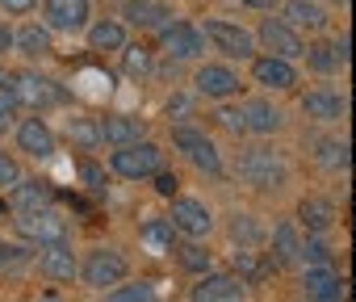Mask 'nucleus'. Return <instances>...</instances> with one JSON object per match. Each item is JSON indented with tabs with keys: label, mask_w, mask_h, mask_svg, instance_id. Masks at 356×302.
I'll return each instance as SVG.
<instances>
[{
	"label": "nucleus",
	"mask_w": 356,
	"mask_h": 302,
	"mask_svg": "<svg viewBox=\"0 0 356 302\" xmlns=\"http://www.w3.org/2000/svg\"><path fill=\"white\" fill-rule=\"evenodd\" d=\"M235 173H239L243 185H252L260 193H277V189L289 185V164L281 160V151H273V147H248L239 156V164H235Z\"/></svg>",
	"instance_id": "1"
},
{
	"label": "nucleus",
	"mask_w": 356,
	"mask_h": 302,
	"mask_svg": "<svg viewBox=\"0 0 356 302\" xmlns=\"http://www.w3.org/2000/svg\"><path fill=\"white\" fill-rule=\"evenodd\" d=\"M0 88H5L17 105H30V109H47V105H59L67 93L59 88V80L26 67V72H5V80H0Z\"/></svg>",
	"instance_id": "2"
},
{
	"label": "nucleus",
	"mask_w": 356,
	"mask_h": 302,
	"mask_svg": "<svg viewBox=\"0 0 356 302\" xmlns=\"http://www.w3.org/2000/svg\"><path fill=\"white\" fill-rule=\"evenodd\" d=\"M172 147L181 151V156H185L193 168H202V173H210V177L222 173V156H218L214 138H210L202 126H193V122H176V126H172Z\"/></svg>",
	"instance_id": "3"
},
{
	"label": "nucleus",
	"mask_w": 356,
	"mask_h": 302,
	"mask_svg": "<svg viewBox=\"0 0 356 302\" xmlns=\"http://www.w3.org/2000/svg\"><path fill=\"white\" fill-rule=\"evenodd\" d=\"M109 168L126 181H143V177H155L163 168V151L151 143V138H138V143H126V147H113L109 156Z\"/></svg>",
	"instance_id": "4"
},
{
	"label": "nucleus",
	"mask_w": 356,
	"mask_h": 302,
	"mask_svg": "<svg viewBox=\"0 0 356 302\" xmlns=\"http://www.w3.org/2000/svg\"><path fill=\"white\" fill-rule=\"evenodd\" d=\"M17 235L30 239V244H38V248H47V244H67V239H72V223H67V214H59L55 206H42V210H30V214L17 218Z\"/></svg>",
	"instance_id": "5"
},
{
	"label": "nucleus",
	"mask_w": 356,
	"mask_h": 302,
	"mask_svg": "<svg viewBox=\"0 0 356 302\" xmlns=\"http://www.w3.org/2000/svg\"><path fill=\"white\" fill-rule=\"evenodd\" d=\"M130 273V260L118 252V248H92L88 260L80 264V277L88 289H109V285H122Z\"/></svg>",
	"instance_id": "6"
},
{
	"label": "nucleus",
	"mask_w": 356,
	"mask_h": 302,
	"mask_svg": "<svg viewBox=\"0 0 356 302\" xmlns=\"http://www.w3.org/2000/svg\"><path fill=\"white\" fill-rule=\"evenodd\" d=\"M176 235H189V239H206L214 231V210L202 198H172V214H168Z\"/></svg>",
	"instance_id": "7"
},
{
	"label": "nucleus",
	"mask_w": 356,
	"mask_h": 302,
	"mask_svg": "<svg viewBox=\"0 0 356 302\" xmlns=\"http://www.w3.org/2000/svg\"><path fill=\"white\" fill-rule=\"evenodd\" d=\"M202 34H206V42H214L227 59H252V55H256V34L243 30V26H235V22L210 17V22L202 26Z\"/></svg>",
	"instance_id": "8"
},
{
	"label": "nucleus",
	"mask_w": 356,
	"mask_h": 302,
	"mask_svg": "<svg viewBox=\"0 0 356 302\" xmlns=\"http://www.w3.org/2000/svg\"><path fill=\"white\" fill-rule=\"evenodd\" d=\"M159 42L172 59H202L206 55V34L193 22H168L159 26Z\"/></svg>",
	"instance_id": "9"
},
{
	"label": "nucleus",
	"mask_w": 356,
	"mask_h": 302,
	"mask_svg": "<svg viewBox=\"0 0 356 302\" xmlns=\"http://www.w3.org/2000/svg\"><path fill=\"white\" fill-rule=\"evenodd\" d=\"M256 42L273 55V59H285V63H293V59H302V51H306V42H302V34H293L281 17H268V22H260V30H256Z\"/></svg>",
	"instance_id": "10"
},
{
	"label": "nucleus",
	"mask_w": 356,
	"mask_h": 302,
	"mask_svg": "<svg viewBox=\"0 0 356 302\" xmlns=\"http://www.w3.org/2000/svg\"><path fill=\"white\" fill-rule=\"evenodd\" d=\"M193 93L197 97H210V101H227V97L239 93V76L227 63H202L197 76H193Z\"/></svg>",
	"instance_id": "11"
},
{
	"label": "nucleus",
	"mask_w": 356,
	"mask_h": 302,
	"mask_svg": "<svg viewBox=\"0 0 356 302\" xmlns=\"http://www.w3.org/2000/svg\"><path fill=\"white\" fill-rule=\"evenodd\" d=\"M88 0H47L42 5V26L47 30H59V34H80L88 26Z\"/></svg>",
	"instance_id": "12"
},
{
	"label": "nucleus",
	"mask_w": 356,
	"mask_h": 302,
	"mask_svg": "<svg viewBox=\"0 0 356 302\" xmlns=\"http://www.w3.org/2000/svg\"><path fill=\"white\" fill-rule=\"evenodd\" d=\"M327 9L318 5V0H285L281 9V22L293 30V34H323L327 30Z\"/></svg>",
	"instance_id": "13"
},
{
	"label": "nucleus",
	"mask_w": 356,
	"mask_h": 302,
	"mask_svg": "<svg viewBox=\"0 0 356 302\" xmlns=\"http://www.w3.org/2000/svg\"><path fill=\"white\" fill-rule=\"evenodd\" d=\"M13 130H17V147L30 160H51L55 156V130L42 118H22Z\"/></svg>",
	"instance_id": "14"
},
{
	"label": "nucleus",
	"mask_w": 356,
	"mask_h": 302,
	"mask_svg": "<svg viewBox=\"0 0 356 302\" xmlns=\"http://www.w3.org/2000/svg\"><path fill=\"white\" fill-rule=\"evenodd\" d=\"M243 281L235 273H202V281L189 289V302H239Z\"/></svg>",
	"instance_id": "15"
},
{
	"label": "nucleus",
	"mask_w": 356,
	"mask_h": 302,
	"mask_svg": "<svg viewBox=\"0 0 356 302\" xmlns=\"http://www.w3.org/2000/svg\"><path fill=\"white\" fill-rule=\"evenodd\" d=\"M252 80L260 88H273V93H285L298 84V67L285 63V59H273V55H252Z\"/></svg>",
	"instance_id": "16"
},
{
	"label": "nucleus",
	"mask_w": 356,
	"mask_h": 302,
	"mask_svg": "<svg viewBox=\"0 0 356 302\" xmlns=\"http://www.w3.org/2000/svg\"><path fill=\"white\" fill-rule=\"evenodd\" d=\"M55 202V185L42 181V177H22L13 189H9V210L17 214H30V210H42Z\"/></svg>",
	"instance_id": "17"
},
{
	"label": "nucleus",
	"mask_w": 356,
	"mask_h": 302,
	"mask_svg": "<svg viewBox=\"0 0 356 302\" xmlns=\"http://www.w3.org/2000/svg\"><path fill=\"white\" fill-rule=\"evenodd\" d=\"M268 260H273V269H285V264H298V248H302V231H298V223L293 218H281L268 235Z\"/></svg>",
	"instance_id": "18"
},
{
	"label": "nucleus",
	"mask_w": 356,
	"mask_h": 302,
	"mask_svg": "<svg viewBox=\"0 0 356 302\" xmlns=\"http://www.w3.org/2000/svg\"><path fill=\"white\" fill-rule=\"evenodd\" d=\"M38 273H42L47 281H72V277L80 273V260H76L72 244H47V248L38 252Z\"/></svg>",
	"instance_id": "19"
},
{
	"label": "nucleus",
	"mask_w": 356,
	"mask_h": 302,
	"mask_svg": "<svg viewBox=\"0 0 356 302\" xmlns=\"http://www.w3.org/2000/svg\"><path fill=\"white\" fill-rule=\"evenodd\" d=\"M302 294L310 302H339L343 298V281H339V273L331 264H314V269L302 273Z\"/></svg>",
	"instance_id": "20"
},
{
	"label": "nucleus",
	"mask_w": 356,
	"mask_h": 302,
	"mask_svg": "<svg viewBox=\"0 0 356 302\" xmlns=\"http://www.w3.org/2000/svg\"><path fill=\"white\" fill-rule=\"evenodd\" d=\"M302 113L314 118V122H339V118L348 113V101H343V93H335V88H310V93L302 97Z\"/></svg>",
	"instance_id": "21"
},
{
	"label": "nucleus",
	"mask_w": 356,
	"mask_h": 302,
	"mask_svg": "<svg viewBox=\"0 0 356 302\" xmlns=\"http://www.w3.org/2000/svg\"><path fill=\"white\" fill-rule=\"evenodd\" d=\"M281 126H285V113L273 101L256 97V101L243 105V130H252V134H277Z\"/></svg>",
	"instance_id": "22"
},
{
	"label": "nucleus",
	"mask_w": 356,
	"mask_h": 302,
	"mask_svg": "<svg viewBox=\"0 0 356 302\" xmlns=\"http://www.w3.org/2000/svg\"><path fill=\"white\" fill-rule=\"evenodd\" d=\"M97 130H101V143H113V147H126V143L143 138V122L134 113H105L97 122Z\"/></svg>",
	"instance_id": "23"
},
{
	"label": "nucleus",
	"mask_w": 356,
	"mask_h": 302,
	"mask_svg": "<svg viewBox=\"0 0 356 302\" xmlns=\"http://www.w3.org/2000/svg\"><path fill=\"white\" fill-rule=\"evenodd\" d=\"M298 218L306 223V235H327L335 227V202L331 198H302L298 202Z\"/></svg>",
	"instance_id": "24"
},
{
	"label": "nucleus",
	"mask_w": 356,
	"mask_h": 302,
	"mask_svg": "<svg viewBox=\"0 0 356 302\" xmlns=\"http://www.w3.org/2000/svg\"><path fill=\"white\" fill-rule=\"evenodd\" d=\"M273 273V260H268V252H260V248H235V277L243 281V285H252V281H264Z\"/></svg>",
	"instance_id": "25"
},
{
	"label": "nucleus",
	"mask_w": 356,
	"mask_h": 302,
	"mask_svg": "<svg viewBox=\"0 0 356 302\" xmlns=\"http://www.w3.org/2000/svg\"><path fill=\"white\" fill-rule=\"evenodd\" d=\"M84 30H88V51H122L126 47V26L113 17H101Z\"/></svg>",
	"instance_id": "26"
},
{
	"label": "nucleus",
	"mask_w": 356,
	"mask_h": 302,
	"mask_svg": "<svg viewBox=\"0 0 356 302\" xmlns=\"http://www.w3.org/2000/svg\"><path fill=\"white\" fill-rule=\"evenodd\" d=\"M13 47H17V55H26V59H42V55H51V30L38 26V22H26V26L13 34Z\"/></svg>",
	"instance_id": "27"
},
{
	"label": "nucleus",
	"mask_w": 356,
	"mask_h": 302,
	"mask_svg": "<svg viewBox=\"0 0 356 302\" xmlns=\"http://www.w3.org/2000/svg\"><path fill=\"white\" fill-rule=\"evenodd\" d=\"M138 244H143L151 256H168V252L176 248V231H172L168 218H147L143 231H138Z\"/></svg>",
	"instance_id": "28"
},
{
	"label": "nucleus",
	"mask_w": 356,
	"mask_h": 302,
	"mask_svg": "<svg viewBox=\"0 0 356 302\" xmlns=\"http://www.w3.org/2000/svg\"><path fill=\"white\" fill-rule=\"evenodd\" d=\"M227 231H231L235 248H260V244H264V235H268V231H264V223H260L256 214H248V210H235Z\"/></svg>",
	"instance_id": "29"
},
{
	"label": "nucleus",
	"mask_w": 356,
	"mask_h": 302,
	"mask_svg": "<svg viewBox=\"0 0 356 302\" xmlns=\"http://www.w3.org/2000/svg\"><path fill=\"white\" fill-rule=\"evenodd\" d=\"M314 160L327 173H343L348 168V138H318L314 143Z\"/></svg>",
	"instance_id": "30"
},
{
	"label": "nucleus",
	"mask_w": 356,
	"mask_h": 302,
	"mask_svg": "<svg viewBox=\"0 0 356 302\" xmlns=\"http://www.w3.org/2000/svg\"><path fill=\"white\" fill-rule=\"evenodd\" d=\"M126 17L134 22V26H168V5H159V0H130V5H126Z\"/></svg>",
	"instance_id": "31"
},
{
	"label": "nucleus",
	"mask_w": 356,
	"mask_h": 302,
	"mask_svg": "<svg viewBox=\"0 0 356 302\" xmlns=\"http://www.w3.org/2000/svg\"><path fill=\"white\" fill-rule=\"evenodd\" d=\"M176 252V260H181L189 273H210L214 269V256H210V248L202 244V239H189V244H176L172 248Z\"/></svg>",
	"instance_id": "32"
},
{
	"label": "nucleus",
	"mask_w": 356,
	"mask_h": 302,
	"mask_svg": "<svg viewBox=\"0 0 356 302\" xmlns=\"http://www.w3.org/2000/svg\"><path fill=\"white\" fill-rule=\"evenodd\" d=\"M67 138L80 147V151H97L101 147V130L92 118H67Z\"/></svg>",
	"instance_id": "33"
},
{
	"label": "nucleus",
	"mask_w": 356,
	"mask_h": 302,
	"mask_svg": "<svg viewBox=\"0 0 356 302\" xmlns=\"http://www.w3.org/2000/svg\"><path fill=\"white\" fill-rule=\"evenodd\" d=\"M331 244H327V235H302V248H298V260L306 264V269H314V264H331Z\"/></svg>",
	"instance_id": "34"
},
{
	"label": "nucleus",
	"mask_w": 356,
	"mask_h": 302,
	"mask_svg": "<svg viewBox=\"0 0 356 302\" xmlns=\"http://www.w3.org/2000/svg\"><path fill=\"white\" fill-rule=\"evenodd\" d=\"M122 72L130 76V80H143V76H151V51L147 47H122Z\"/></svg>",
	"instance_id": "35"
},
{
	"label": "nucleus",
	"mask_w": 356,
	"mask_h": 302,
	"mask_svg": "<svg viewBox=\"0 0 356 302\" xmlns=\"http://www.w3.org/2000/svg\"><path fill=\"white\" fill-rule=\"evenodd\" d=\"M105 302H155V285L151 281H130V285H109Z\"/></svg>",
	"instance_id": "36"
},
{
	"label": "nucleus",
	"mask_w": 356,
	"mask_h": 302,
	"mask_svg": "<svg viewBox=\"0 0 356 302\" xmlns=\"http://www.w3.org/2000/svg\"><path fill=\"white\" fill-rule=\"evenodd\" d=\"M34 264V252L26 244H0V273H22Z\"/></svg>",
	"instance_id": "37"
},
{
	"label": "nucleus",
	"mask_w": 356,
	"mask_h": 302,
	"mask_svg": "<svg viewBox=\"0 0 356 302\" xmlns=\"http://www.w3.org/2000/svg\"><path fill=\"white\" fill-rule=\"evenodd\" d=\"M302 55H306V63H310L314 72H335V55H331V42H314V47H306Z\"/></svg>",
	"instance_id": "38"
},
{
	"label": "nucleus",
	"mask_w": 356,
	"mask_h": 302,
	"mask_svg": "<svg viewBox=\"0 0 356 302\" xmlns=\"http://www.w3.org/2000/svg\"><path fill=\"white\" fill-rule=\"evenodd\" d=\"M76 173H80V181H84V189H88V193H105V185H109V181H105V168H101V164L80 160V168H76Z\"/></svg>",
	"instance_id": "39"
},
{
	"label": "nucleus",
	"mask_w": 356,
	"mask_h": 302,
	"mask_svg": "<svg viewBox=\"0 0 356 302\" xmlns=\"http://www.w3.org/2000/svg\"><path fill=\"white\" fill-rule=\"evenodd\" d=\"M13 126H17V101H13L5 88H0V134L13 130Z\"/></svg>",
	"instance_id": "40"
},
{
	"label": "nucleus",
	"mask_w": 356,
	"mask_h": 302,
	"mask_svg": "<svg viewBox=\"0 0 356 302\" xmlns=\"http://www.w3.org/2000/svg\"><path fill=\"white\" fill-rule=\"evenodd\" d=\"M17 181H22V168H17V160L0 151V189H13Z\"/></svg>",
	"instance_id": "41"
},
{
	"label": "nucleus",
	"mask_w": 356,
	"mask_h": 302,
	"mask_svg": "<svg viewBox=\"0 0 356 302\" xmlns=\"http://www.w3.org/2000/svg\"><path fill=\"white\" fill-rule=\"evenodd\" d=\"M176 189H181V181H176V173H155V193L159 198H176Z\"/></svg>",
	"instance_id": "42"
},
{
	"label": "nucleus",
	"mask_w": 356,
	"mask_h": 302,
	"mask_svg": "<svg viewBox=\"0 0 356 302\" xmlns=\"http://www.w3.org/2000/svg\"><path fill=\"white\" fill-rule=\"evenodd\" d=\"M218 122H222L227 130L243 134V109H235V105H222V109H218Z\"/></svg>",
	"instance_id": "43"
},
{
	"label": "nucleus",
	"mask_w": 356,
	"mask_h": 302,
	"mask_svg": "<svg viewBox=\"0 0 356 302\" xmlns=\"http://www.w3.org/2000/svg\"><path fill=\"white\" fill-rule=\"evenodd\" d=\"M34 5H38V0H0V9H5L9 17H26Z\"/></svg>",
	"instance_id": "44"
},
{
	"label": "nucleus",
	"mask_w": 356,
	"mask_h": 302,
	"mask_svg": "<svg viewBox=\"0 0 356 302\" xmlns=\"http://www.w3.org/2000/svg\"><path fill=\"white\" fill-rule=\"evenodd\" d=\"M331 55H335V67H343V63H348V34H339V38L331 42Z\"/></svg>",
	"instance_id": "45"
},
{
	"label": "nucleus",
	"mask_w": 356,
	"mask_h": 302,
	"mask_svg": "<svg viewBox=\"0 0 356 302\" xmlns=\"http://www.w3.org/2000/svg\"><path fill=\"white\" fill-rule=\"evenodd\" d=\"M172 113H189V97H172V101H168V118H172Z\"/></svg>",
	"instance_id": "46"
},
{
	"label": "nucleus",
	"mask_w": 356,
	"mask_h": 302,
	"mask_svg": "<svg viewBox=\"0 0 356 302\" xmlns=\"http://www.w3.org/2000/svg\"><path fill=\"white\" fill-rule=\"evenodd\" d=\"M9 47H13V30L0 22V51H9Z\"/></svg>",
	"instance_id": "47"
},
{
	"label": "nucleus",
	"mask_w": 356,
	"mask_h": 302,
	"mask_svg": "<svg viewBox=\"0 0 356 302\" xmlns=\"http://www.w3.org/2000/svg\"><path fill=\"white\" fill-rule=\"evenodd\" d=\"M239 5H248V9H273L277 0H239Z\"/></svg>",
	"instance_id": "48"
},
{
	"label": "nucleus",
	"mask_w": 356,
	"mask_h": 302,
	"mask_svg": "<svg viewBox=\"0 0 356 302\" xmlns=\"http://www.w3.org/2000/svg\"><path fill=\"white\" fill-rule=\"evenodd\" d=\"M5 214H9V202H5V198H0V218H5Z\"/></svg>",
	"instance_id": "49"
},
{
	"label": "nucleus",
	"mask_w": 356,
	"mask_h": 302,
	"mask_svg": "<svg viewBox=\"0 0 356 302\" xmlns=\"http://www.w3.org/2000/svg\"><path fill=\"white\" fill-rule=\"evenodd\" d=\"M0 80H5V63H0Z\"/></svg>",
	"instance_id": "50"
}]
</instances>
